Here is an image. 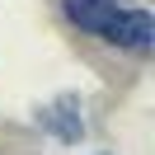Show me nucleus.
<instances>
[{
	"mask_svg": "<svg viewBox=\"0 0 155 155\" xmlns=\"http://www.w3.org/2000/svg\"><path fill=\"white\" fill-rule=\"evenodd\" d=\"M113 10H117V0H61V14H66L80 33H94V38H99V28L108 24Z\"/></svg>",
	"mask_w": 155,
	"mask_h": 155,
	"instance_id": "obj_3",
	"label": "nucleus"
},
{
	"mask_svg": "<svg viewBox=\"0 0 155 155\" xmlns=\"http://www.w3.org/2000/svg\"><path fill=\"white\" fill-rule=\"evenodd\" d=\"M38 122L47 127L57 141H66V146H75L80 136H85V117H80V99L75 94H61V99H52L47 108H38Z\"/></svg>",
	"mask_w": 155,
	"mask_h": 155,
	"instance_id": "obj_2",
	"label": "nucleus"
},
{
	"mask_svg": "<svg viewBox=\"0 0 155 155\" xmlns=\"http://www.w3.org/2000/svg\"><path fill=\"white\" fill-rule=\"evenodd\" d=\"M99 38L113 42V47H122V52L150 57L155 52V19L146 10H122V5H117V10L108 14V24L99 28Z\"/></svg>",
	"mask_w": 155,
	"mask_h": 155,
	"instance_id": "obj_1",
	"label": "nucleus"
}]
</instances>
